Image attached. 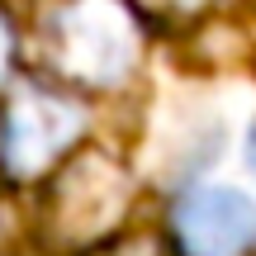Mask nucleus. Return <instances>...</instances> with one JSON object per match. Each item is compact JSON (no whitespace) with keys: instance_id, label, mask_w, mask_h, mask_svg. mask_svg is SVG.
<instances>
[{"instance_id":"6","label":"nucleus","mask_w":256,"mask_h":256,"mask_svg":"<svg viewBox=\"0 0 256 256\" xmlns=\"http://www.w3.org/2000/svg\"><path fill=\"white\" fill-rule=\"evenodd\" d=\"M142 24H156V28H180L190 19H200L214 0H124Z\"/></svg>"},{"instance_id":"8","label":"nucleus","mask_w":256,"mask_h":256,"mask_svg":"<svg viewBox=\"0 0 256 256\" xmlns=\"http://www.w3.org/2000/svg\"><path fill=\"white\" fill-rule=\"evenodd\" d=\"M14 232H19V218H14V204L0 194V256L10 252V242H14Z\"/></svg>"},{"instance_id":"9","label":"nucleus","mask_w":256,"mask_h":256,"mask_svg":"<svg viewBox=\"0 0 256 256\" xmlns=\"http://www.w3.org/2000/svg\"><path fill=\"white\" fill-rule=\"evenodd\" d=\"M247 152H252V166H256V133H252V147H247Z\"/></svg>"},{"instance_id":"1","label":"nucleus","mask_w":256,"mask_h":256,"mask_svg":"<svg viewBox=\"0 0 256 256\" xmlns=\"http://www.w3.org/2000/svg\"><path fill=\"white\" fill-rule=\"evenodd\" d=\"M43 57L62 86L110 90L138 66V14L119 0H66L43 24Z\"/></svg>"},{"instance_id":"7","label":"nucleus","mask_w":256,"mask_h":256,"mask_svg":"<svg viewBox=\"0 0 256 256\" xmlns=\"http://www.w3.org/2000/svg\"><path fill=\"white\" fill-rule=\"evenodd\" d=\"M14 57H19V34L14 19L0 10V86H10V76H14Z\"/></svg>"},{"instance_id":"5","label":"nucleus","mask_w":256,"mask_h":256,"mask_svg":"<svg viewBox=\"0 0 256 256\" xmlns=\"http://www.w3.org/2000/svg\"><path fill=\"white\" fill-rule=\"evenodd\" d=\"M81 256H180V252H176V242L166 238V232L133 228V232H110V238H100Z\"/></svg>"},{"instance_id":"4","label":"nucleus","mask_w":256,"mask_h":256,"mask_svg":"<svg viewBox=\"0 0 256 256\" xmlns=\"http://www.w3.org/2000/svg\"><path fill=\"white\" fill-rule=\"evenodd\" d=\"M171 242L180 256H247L256 247V204L223 185H200L176 204Z\"/></svg>"},{"instance_id":"3","label":"nucleus","mask_w":256,"mask_h":256,"mask_svg":"<svg viewBox=\"0 0 256 256\" xmlns=\"http://www.w3.org/2000/svg\"><path fill=\"white\" fill-rule=\"evenodd\" d=\"M128 204H133V176L119 156L95 147L72 152L48 190V238H57L62 247H86V242L95 247L100 238L119 232Z\"/></svg>"},{"instance_id":"2","label":"nucleus","mask_w":256,"mask_h":256,"mask_svg":"<svg viewBox=\"0 0 256 256\" xmlns=\"http://www.w3.org/2000/svg\"><path fill=\"white\" fill-rule=\"evenodd\" d=\"M86 104L62 81H19L0 104V171L10 180H43L81 142Z\"/></svg>"}]
</instances>
